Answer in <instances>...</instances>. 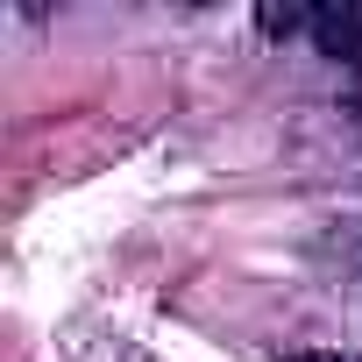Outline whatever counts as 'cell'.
<instances>
[{"label": "cell", "mask_w": 362, "mask_h": 362, "mask_svg": "<svg viewBox=\"0 0 362 362\" xmlns=\"http://www.w3.org/2000/svg\"><path fill=\"white\" fill-rule=\"evenodd\" d=\"M277 362H362V355H341V348H291V355H277Z\"/></svg>", "instance_id": "3"}, {"label": "cell", "mask_w": 362, "mask_h": 362, "mask_svg": "<svg viewBox=\"0 0 362 362\" xmlns=\"http://www.w3.org/2000/svg\"><path fill=\"white\" fill-rule=\"evenodd\" d=\"M313 50L334 64H362V0H320L313 8Z\"/></svg>", "instance_id": "1"}, {"label": "cell", "mask_w": 362, "mask_h": 362, "mask_svg": "<svg viewBox=\"0 0 362 362\" xmlns=\"http://www.w3.org/2000/svg\"><path fill=\"white\" fill-rule=\"evenodd\" d=\"M256 29H263V36H298V29H313V8H277V0H263V8H256Z\"/></svg>", "instance_id": "2"}]
</instances>
